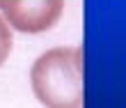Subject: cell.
<instances>
[{
    "label": "cell",
    "instance_id": "cell-1",
    "mask_svg": "<svg viewBox=\"0 0 126 108\" xmlns=\"http://www.w3.org/2000/svg\"><path fill=\"white\" fill-rule=\"evenodd\" d=\"M34 97L50 108L83 106V48L60 46L37 57L30 69Z\"/></svg>",
    "mask_w": 126,
    "mask_h": 108
},
{
    "label": "cell",
    "instance_id": "cell-2",
    "mask_svg": "<svg viewBox=\"0 0 126 108\" xmlns=\"http://www.w3.org/2000/svg\"><path fill=\"white\" fill-rule=\"evenodd\" d=\"M0 9L9 28L25 35H37L60 23L64 0H0Z\"/></svg>",
    "mask_w": 126,
    "mask_h": 108
},
{
    "label": "cell",
    "instance_id": "cell-3",
    "mask_svg": "<svg viewBox=\"0 0 126 108\" xmlns=\"http://www.w3.org/2000/svg\"><path fill=\"white\" fill-rule=\"evenodd\" d=\"M12 51V30H9V23L0 16V67L7 62Z\"/></svg>",
    "mask_w": 126,
    "mask_h": 108
}]
</instances>
